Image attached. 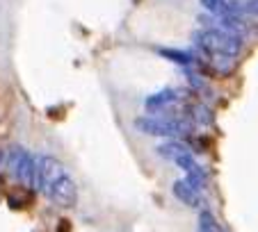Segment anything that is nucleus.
Here are the masks:
<instances>
[{"label":"nucleus","mask_w":258,"mask_h":232,"mask_svg":"<svg viewBox=\"0 0 258 232\" xmlns=\"http://www.w3.org/2000/svg\"><path fill=\"white\" fill-rule=\"evenodd\" d=\"M32 187L41 191L50 203L57 207H73L78 200V187L64 169L59 160H55L53 155H39L34 157V180Z\"/></svg>","instance_id":"nucleus-1"},{"label":"nucleus","mask_w":258,"mask_h":232,"mask_svg":"<svg viewBox=\"0 0 258 232\" xmlns=\"http://www.w3.org/2000/svg\"><path fill=\"white\" fill-rule=\"evenodd\" d=\"M135 130L149 137H167V139H187L192 137V123L185 116L176 114H149L133 121Z\"/></svg>","instance_id":"nucleus-2"},{"label":"nucleus","mask_w":258,"mask_h":232,"mask_svg":"<svg viewBox=\"0 0 258 232\" xmlns=\"http://www.w3.org/2000/svg\"><path fill=\"white\" fill-rule=\"evenodd\" d=\"M192 44L197 46L199 50L208 55H215V57H238L242 53V37H235V34H229V32H217V30H195L190 34Z\"/></svg>","instance_id":"nucleus-3"},{"label":"nucleus","mask_w":258,"mask_h":232,"mask_svg":"<svg viewBox=\"0 0 258 232\" xmlns=\"http://www.w3.org/2000/svg\"><path fill=\"white\" fill-rule=\"evenodd\" d=\"M3 162H7V169L10 173L19 180L21 184H28L32 187V180H34V157L23 148V146H14L5 153Z\"/></svg>","instance_id":"nucleus-4"},{"label":"nucleus","mask_w":258,"mask_h":232,"mask_svg":"<svg viewBox=\"0 0 258 232\" xmlns=\"http://www.w3.org/2000/svg\"><path fill=\"white\" fill-rule=\"evenodd\" d=\"M199 25L204 30H217V32H229L235 37H242V34L251 32L253 25H249L242 16H213V14H199L197 16Z\"/></svg>","instance_id":"nucleus-5"},{"label":"nucleus","mask_w":258,"mask_h":232,"mask_svg":"<svg viewBox=\"0 0 258 232\" xmlns=\"http://www.w3.org/2000/svg\"><path fill=\"white\" fill-rule=\"evenodd\" d=\"M183 98H187V91H178V89H162V91H158V93L146 96L144 107H146V111H151V114H160L165 107L174 105V102H180Z\"/></svg>","instance_id":"nucleus-6"},{"label":"nucleus","mask_w":258,"mask_h":232,"mask_svg":"<svg viewBox=\"0 0 258 232\" xmlns=\"http://www.w3.org/2000/svg\"><path fill=\"white\" fill-rule=\"evenodd\" d=\"M174 196L187 207H199L201 205V187L192 184L190 180H176L174 187H171Z\"/></svg>","instance_id":"nucleus-7"},{"label":"nucleus","mask_w":258,"mask_h":232,"mask_svg":"<svg viewBox=\"0 0 258 232\" xmlns=\"http://www.w3.org/2000/svg\"><path fill=\"white\" fill-rule=\"evenodd\" d=\"M158 53L162 55L165 59H169V62L178 64V66L183 68H195L197 64H201L199 55L192 53V50H176V48H160Z\"/></svg>","instance_id":"nucleus-8"},{"label":"nucleus","mask_w":258,"mask_h":232,"mask_svg":"<svg viewBox=\"0 0 258 232\" xmlns=\"http://www.w3.org/2000/svg\"><path fill=\"white\" fill-rule=\"evenodd\" d=\"M158 155H160L162 160L176 162L178 157H183V155H195V153H192V148L185 144V141H180V139H171V141H167V144L158 146Z\"/></svg>","instance_id":"nucleus-9"},{"label":"nucleus","mask_w":258,"mask_h":232,"mask_svg":"<svg viewBox=\"0 0 258 232\" xmlns=\"http://www.w3.org/2000/svg\"><path fill=\"white\" fill-rule=\"evenodd\" d=\"M187 121H195V123H199V126H213V111L208 109V105H192V107H187Z\"/></svg>","instance_id":"nucleus-10"},{"label":"nucleus","mask_w":258,"mask_h":232,"mask_svg":"<svg viewBox=\"0 0 258 232\" xmlns=\"http://www.w3.org/2000/svg\"><path fill=\"white\" fill-rule=\"evenodd\" d=\"M199 232H219L217 221H215V216L208 212V209H204L199 216Z\"/></svg>","instance_id":"nucleus-11"},{"label":"nucleus","mask_w":258,"mask_h":232,"mask_svg":"<svg viewBox=\"0 0 258 232\" xmlns=\"http://www.w3.org/2000/svg\"><path fill=\"white\" fill-rule=\"evenodd\" d=\"M183 75H185V80H187V84H190L192 89H206V82H204V77L199 75V73L195 71V68H183Z\"/></svg>","instance_id":"nucleus-12"},{"label":"nucleus","mask_w":258,"mask_h":232,"mask_svg":"<svg viewBox=\"0 0 258 232\" xmlns=\"http://www.w3.org/2000/svg\"><path fill=\"white\" fill-rule=\"evenodd\" d=\"M3 157H5V153H3V150H0V164H3Z\"/></svg>","instance_id":"nucleus-13"}]
</instances>
